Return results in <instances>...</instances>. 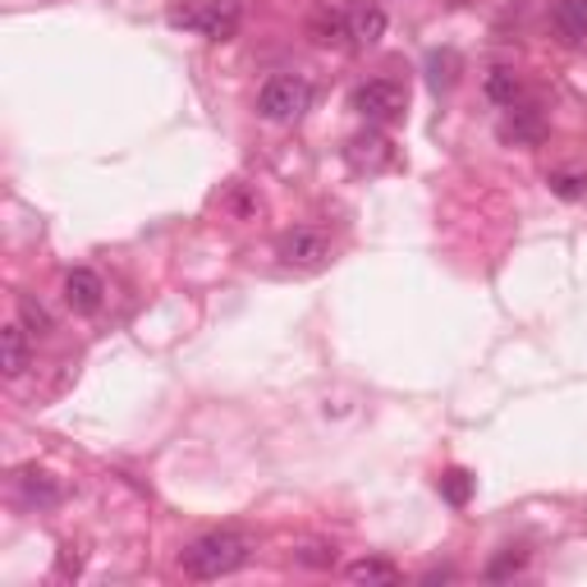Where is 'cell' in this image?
I'll return each mask as SVG.
<instances>
[{
    "instance_id": "6da1fadb",
    "label": "cell",
    "mask_w": 587,
    "mask_h": 587,
    "mask_svg": "<svg viewBox=\"0 0 587 587\" xmlns=\"http://www.w3.org/2000/svg\"><path fill=\"white\" fill-rule=\"evenodd\" d=\"M253 556V537L239 533V528H216V533H202L180 550V569L198 583H212L225 578L234 569H244Z\"/></svg>"
},
{
    "instance_id": "5b68a950",
    "label": "cell",
    "mask_w": 587,
    "mask_h": 587,
    "mask_svg": "<svg viewBox=\"0 0 587 587\" xmlns=\"http://www.w3.org/2000/svg\"><path fill=\"white\" fill-rule=\"evenodd\" d=\"M331 253H335L331 234L317 225H298V230H285L275 239V257H281V266H290V271H322L331 262Z\"/></svg>"
},
{
    "instance_id": "8fae6325",
    "label": "cell",
    "mask_w": 587,
    "mask_h": 587,
    "mask_svg": "<svg viewBox=\"0 0 587 587\" xmlns=\"http://www.w3.org/2000/svg\"><path fill=\"white\" fill-rule=\"evenodd\" d=\"M386 38V10L382 6H354L350 10V42L354 47H376Z\"/></svg>"
},
{
    "instance_id": "2e32d148",
    "label": "cell",
    "mask_w": 587,
    "mask_h": 587,
    "mask_svg": "<svg viewBox=\"0 0 587 587\" xmlns=\"http://www.w3.org/2000/svg\"><path fill=\"white\" fill-rule=\"evenodd\" d=\"M524 569H528V550H524V546H509V550H500V556L487 565V578H492V583H505V578L524 574Z\"/></svg>"
},
{
    "instance_id": "9a60e30c",
    "label": "cell",
    "mask_w": 587,
    "mask_h": 587,
    "mask_svg": "<svg viewBox=\"0 0 587 587\" xmlns=\"http://www.w3.org/2000/svg\"><path fill=\"white\" fill-rule=\"evenodd\" d=\"M19 492H23V500L42 505V509H51V505L60 500V487H55L47 473H23V477H19Z\"/></svg>"
},
{
    "instance_id": "ac0fdd59",
    "label": "cell",
    "mask_w": 587,
    "mask_h": 587,
    "mask_svg": "<svg viewBox=\"0 0 587 587\" xmlns=\"http://www.w3.org/2000/svg\"><path fill=\"white\" fill-rule=\"evenodd\" d=\"M441 496L451 500L455 509H459V505H468V500H473V473H464V468H451V473L441 477Z\"/></svg>"
},
{
    "instance_id": "3957f363",
    "label": "cell",
    "mask_w": 587,
    "mask_h": 587,
    "mask_svg": "<svg viewBox=\"0 0 587 587\" xmlns=\"http://www.w3.org/2000/svg\"><path fill=\"white\" fill-rule=\"evenodd\" d=\"M307 107H313V83L298 74H275L257 92V115L271 124H294V120H303Z\"/></svg>"
},
{
    "instance_id": "ba28073f",
    "label": "cell",
    "mask_w": 587,
    "mask_h": 587,
    "mask_svg": "<svg viewBox=\"0 0 587 587\" xmlns=\"http://www.w3.org/2000/svg\"><path fill=\"white\" fill-rule=\"evenodd\" d=\"M399 156H395V148H391V138L382 133V129H367V133H358V138H350V165L354 170H367V175H376V170H391Z\"/></svg>"
},
{
    "instance_id": "52a82bcc",
    "label": "cell",
    "mask_w": 587,
    "mask_h": 587,
    "mask_svg": "<svg viewBox=\"0 0 587 587\" xmlns=\"http://www.w3.org/2000/svg\"><path fill=\"white\" fill-rule=\"evenodd\" d=\"M496 133H500V143H514V148H537L542 138H546V120H542V111L537 107H505V115H500V124H496Z\"/></svg>"
},
{
    "instance_id": "9c48e42d",
    "label": "cell",
    "mask_w": 587,
    "mask_h": 587,
    "mask_svg": "<svg viewBox=\"0 0 587 587\" xmlns=\"http://www.w3.org/2000/svg\"><path fill=\"white\" fill-rule=\"evenodd\" d=\"M28 335L32 331L23 322H6V326H0V354H6V358H0V367H6L10 382L32 367V344H28Z\"/></svg>"
},
{
    "instance_id": "ffe728a7",
    "label": "cell",
    "mask_w": 587,
    "mask_h": 587,
    "mask_svg": "<svg viewBox=\"0 0 587 587\" xmlns=\"http://www.w3.org/2000/svg\"><path fill=\"white\" fill-rule=\"evenodd\" d=\"M550 189L560 198H583V180L578 175H550Z\"/></svg>"
},
{
    "instance_id": "5bb4252c",
    "label": "cell",
    "mask_w": 587,
    "mask_h": 587,
    "mask_svg": "<svg viewBox=\"0 0 587 587\" xmlns=\"http://www.w3.org/2000/svg\"><path fill=\"white\" fill-rule=\"evenodd\" d=\"M482 92H487L496 107H514V101H519V74L505 69V64H496L492 74H487V83H482Z\"/></svg>"
},
{
    "instance_id": "8992f818",
    "label": "cell",
    "mask_w": 587,
    "mask_h": 587,
    "mask_svg": "<svg viewBox=\"0 0 587 587\" xmlns=\"http://www.w3.org/2000/svg\"><path fill=\"white\" fill-rule=\"evenodd\" d=\"M64 303H69V313H79V317L101 313V303H107V281L88 266H74L64 275Z\"/></svg>"
},
{
    "instance_id": "e0dca14e",
    "label": "cell",
    "mask_w": 587,
    "mask_h": 587,
    "mask_svg": "<svg viewBox=\"0 0 587 587\" xmlns=\"http://www.w3.org/2000/svg\"><path fill=\"white\" fill-rule=\"evenodd\" d=\"M19 322L32 331V335H51L55 331V317L47 313V303H38V298H19Z\"/></svg>"
},
{
    "instance_id": "7c38bea8",
    "label": "cell",
    "mask_w": 587,
    "mask_h": 587,
    "mask_svg": "<svg viewBox=\"0 0 587 587\" xmlns=\"http://www.w3.org/2000/svg\"><path fill=\"white\" fill-rule=\"evenodd\" d=\"M307 38H313L317 47L350 42V14H344V10H317L313 23H307Z\"/></svg>"
},
{
    "instance_id": "7a4b0ae2",
    "label": "cell",
    "mask_w": 587,
    "mask_h": 587,
    "mask_svg": "<svg viewBox=\"0 0 587 587\" xmlns=\"http://www.w3.org/2000/svg\"><path fill=\"white\" fill-rule=\"evenodd\" d=\"M165 19H170V28L198 32L206 42H230L239 23H244V6H239V0H189V6H175Z\"/></svg>"
},
{
    "instance_id": "4fadbf2b",
    "label": "cell",
    "mask_w": 587,
    "mask_h": 587,
    "mask_svg": "<svg viewBox=\"0 0 587 587\" xmlns=\"http://www.w3.org/2000/svg\"><path fill=\"white\" fill-rule=\"evenodd\" d=\"M344 578H350V583H367V587H395L399 569L391 560H382V556H363L354 565H344Z\"/></svg>"
},
{
    "instance_id": "d6986e66",
    "label": "cell",
    "mask_w": 587,
    "mask_h": 587,
    "mask_svg": "<svg viewBox=\"0 0 587 587\" xmlns=\"http://www.w3.org/2000/svg\"><path fill=\"white\" fill-rule=\"evenodd\" d=\"M294 560L307 565V569H335V546H326V542H303L294 550Z\"/></svg>"
},
{
    "instance_id": "30bf717a",
    "label": "cell",
    "mask_w": 587,
    "mask_h": 587,
    "mask_svg": "<svg viewBox=\"0 0 587 587\" xmlns=\"http://www.w3.org/2000/svg\"><path fill=\"white\" fill-rule=\"evenodd\" d=\"M550 28H556V38L565 47H578L587 38V0H560V6L550 10Z\"/></svg>"
},
{
    "instance_id": "277c9868",
    "label": "cell",
    "mask_w": 587,
    "mask_h": 587,
    "mask_svg": "<svg viewBox=\"0 0 587 587\" xmlns=\"http://www.w3.org/2000/svg\"><path fill=\"white\" fill-rule=\"evenodd\" d=\"M354 111H358L367 124H376V129L399 124L404 111H408V92H404V83H395V79H367V83L354 88Z\"/></svg>"
}]
</instances>
